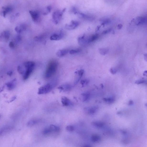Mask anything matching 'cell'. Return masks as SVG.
<instances>
[{
    "instance_id": "1",
    "label": "cell",
    "mask_w": 147,
    "mask_h": 147,
    "mask_svg": "<svg viewBox=\"0 0 147 147\" xmlns=\"http://www.w3.org/2000/svg\"><path fill=\"white\" fill-rule=\"evenodd\" d=\"M58 63L57 61L52 60L49 62L47 65L45 74V77L46 79L50 78L54 75L57 71Z\"/></svg>"
},
{
    "instance_id": "2",
    "label": "cell",
    "mask_w": 147,
    "mask_h": 147,
    "mask_svg": "<svg viewBox=\"0 0 147 147\" xmlns=\"http://www.w3.org/2000/svg\"><path fill=\"white\" fill-rule=\"evenodd\" d=\"M53 87V85L52 84L48 83L39 88L38 90V94H47L51 90Z\"/></svg>"
},
{
    "instance_id": "3",
    "label": "cell",
    "mask_w": 147,
    "mask_h": 147,
    "mask_svg": "<svg viewBox=\"0 0 147 147\" xmlns=\"http://www.w3.org/2000/svg\"><path fill=\"white\" fill-rule=\"evenodd\" d=\"M14 127L10 125H7L0 129V136H2L10 132L13 129Z\"/></svg>"
},
{
    "instance_id": "4",
    "label": "cell",
    "mask_w": 147,
    "mask_h": 147,
    "mask_svg": "<svg viewBox=\"0 0 147 147\" xmlns=\"http://www.w3.org/2000/svg\"><path fill=\"white\" fill-rule=\"evenodd\" d=\"M13 10L12 7L9 5L3 7L1 11L0 14L2 16L5 17L7 15L12 12Z\"/></svg>"
},
{
    "instance_id": "5",
    "label": "cell",
    "mask_w": 147,
    "mask_h": 147,
    "mask_svg": "<svg viewBox=\"0 0 147 147\" xmlns=\"http://www.w3.org/2000/svg\"><path fill=\"white\" fill-rule=\"evenodd\" d=\"M64 36V34L62 32L58 33L53 34L50 37V39L51 40H59L63 38Z\"/></svg>"
},
{
    "instance_id": "6",
    "label": "cell",
    "mask_w": 147,
    "mask_h": 147,
    "mask_svg": "<svg viewBox=\"0 0 147 147\" xmlns=\"http://www.w3.org/2000/svg\"><path fill=\"white\" fill-rule=\"evenodd\" d=\"M26 70L24 74L23 78L24 80H26L29 78L31 74L33 72L35 67H28L25 68Z\"/></svg>"
},
{
    "instance_id": "7",
    "label": "cell",
    "mask_w": 147,
    "mask_h": 147,
    "mask_svg": "<svg viewBox=\"0 0 147 147\" xmlns=\"http://www.w3.org/2000/svg\"><path fill=\"white\" fill-rule=\"evenodd\" d=\"M61 102L63 105L68 106L73 105V103L72 101L65 96H63L62 97Z\"/></svg>"
},
{
    "instance_id": "8",
    "label": "cell",
    "mask_w": 147,
    "mask_h": 147,
    "mask_svg": "<svg viewBox=\"0 0 147 147\" xmlns=\"http://www.w3.org/2000/svg\"><path fill=\"white\" fill-rule=\"evenodd\" d=\"M79 25L78 22L76 21H72L70 24L66 25L65 26V28L66 29L69 30H73L75 29Z\"/></svg>"
},
{
    "instance_id": "9",
    "label": "cell",
    "mask_w": 147,
    "mask_h": 147,
    "mask_svg": "<svg viewBox=\"0 0 147 147\" xmlns=\"http://www.w3.org/2000/svg\"><path fill=\"white\" fill-rule=\"evenodd\" d=\"M72 88V86L69 84H65L59 86L58 89L61 92H68L70 91Z\"/></svg>"
},
{
    "instance_id": "10",
    "label": "cell",
    "mask_w": 147,
    "mask_h": 147,
    "mask_svg": "<svg viewBox=\"0 0 147 147\" xmlns=\"http://www.w3.org/2000/svg\"><path fill=\"white\" fill-rule=\"evenodd\" d=\"M10 32L8 31H5L2 32L0 38L2 40L7 41L9 40L10 36Z\"/></svg>"
},
{
    "instance_id": "11",
    "label": "cell",
    "mask_w": 147,
    "mask_h": 147,
    "mask_svg": "<svg viewBox=\"0 0 147 147\" xmlns=\"http://www.w3.org/2000/svg\"><path fill=\"white\" fill-rule=\"evenodd\" d=\"M29 13L30 14L32 20L35 22H37L39 21V16L38 13L36 11H30Z\"/></svg>"
},
{
    "instance_id": "12",
    "label": "cell",
    "mask_w": 147,
    "mask_h": 147,
    "mask_svg": "<svg viewBox=\"0 0 147 147\" xmlns=\"http://www.w3.org/2000/svg\"><path fill=\"white\" fill-rule=\"evenodd\" d=\"M26 29V25L24 24H21L16 27L15 30L16 32L18 33H21L24 32Z\"/></svg>"
},
{
    "instance_id": "13",
    "label": "cell",
    "mask_w": 147,
    "mask_h": 147,
    "mask_svg": "<svg viewBox=\"0 0 147 147\" xmlns=\"http://www.w3.org/2000/svg\"><path fill=\"white\" fill-rule=\"evenodd\" d=\"M84 73V71L83 69H81V70L78 71H76L75 73V74H76L78 75L77 78L75 80V81L74 82V84H76L78 83L81 79L83 75V74Z\"/></svg>"
},
{
    "instance_id": "14",
    "label": "cell",
    "mask_w": 147,
    "mask_h": 147,
    "mask_svg": "<svg viewBox=\"0 0 147 147\" xmlns=\"http://www.w3.org/2000/svg\"><path fill=\"white\" fill-rule=\"evenodd\" d=\"M16 79H14L12 81L7 83L6 84L8 90H11L13 89L15 87L16 84Z\"/></svg>"
},
{
    "instance_id": "15",
    "label": "cell",
    "mask_w": 147,
    "mask_h": 147,
    "mask_svg": "<svg viewBox=\"0 0 147 147\" xmlns=\"http://www.w3.org/2000/svg\"><path fill=\"white\" fill-rule=\"evenodd\" d=\"M69 50L67 49H63L59 50L56 53V55L59 57H62L65 56L68 53Z\"/></svg>"
},
{
    "instance_id": "16",
    "label": "cell",
    "mask_w": 147,
    "mask_h": 147,
    "mask_svg": "<svg viewBox=\"0 0 147 147\" xmlns=\"http://www.w3.org/2000/svg\"><path fill=\"white\" fill-rule=\"evenodd\" d=\"M90 97V94L89 92L83 93L81 94V98L82 101L83 102L88 101L89 100Z\"/></svg>"
},
{
    "instance_id": "17",
    "label": "cell",
    "mask_w": 147,
    "mask_h": 147,
    "mask_svg": "<svg viewBox=\"0 0 147 147\" xmlns=\"http://www.w3.org/2000/svg\"><path fill=\"white\" fill-rule=\"evenodd\" d=\"M98 108L96 106H94L89 108H86L85 111L88 114L92 115L95 113L96 112Z\"/></svg>"
},
{
    "instance_id": "18",
    "label": "cell",
    "mask_w": 147,
    "mask_h": 147,
    "mask_svg": "<svg viewBox=\"0 0 147 147\" xmlns=\"http://www.w3.org/2000/svg\"><path fill=\"white\" fill-rule=\"evenodd\" d=\"M49 127L52 131V133H58L60 131V129L59 127L53 124H51L49 126Z\"/></svg>"
},
{
    "instance_id": "19",
    "label": "cell",
    "mask_w": 147,
    "mask_h": 147,
    "mask_svg": "<svg viewBox=\"0 0 147 147\" xmlns=\"http://www.w3.org/2000/svg\"><path fill=\"white\" fill-rule=\"evenodd\" d=\"M39 120L36 119H32L28 121L27 125L28 127H31L38 123L39 122Z\"/></svg>"
},
{
    "instance_id": "20",
    "label": "cell",
    "mask_w": 147,
    "mask_h": 147,
    "mask_svg": "<svg viewBox=\"0 0 147 147\" xmlns=\"http://www.w3.org/2000/svg\"><path fill=\"white\" fill-rule=\"evenodd\" d=\"M92 141L94 142H97L101 140V137L98 135H92L91 137Z\"/></svg>"
},
{
    "instance_id": "21",
    "label": "cell",
    "mask_w": 147,
    "mask_h": 147,
    "mask_svg": "<svg viewBox=\"0 0 147 147\" xmlns=\"http://www.w3.org/2000/svg\"><path fill=\"white\" fill-rule=\"evenodd\" d=\"M45 35L42 34L35 36L34 38V40L36 42H41L43 41L46 37Z\"/></svg>"
},
{
    "instance_id": "22",
    "label": "cell",
    "mask_w": 147,
    "mask_h": 147,
    "mask_svg": "<svg viewBox=\"0 0 147 147\" xmlns=\"http://www.w3.org/2000/svg\"><path fill=\"white\" fill-rule=\"evenodd\" d=\"M24 66L25 68L28 67H35V63L32 61H28L25 62L23 63Z\"/></svg>"
},
{
    "instance_id": "23",
    "label": "cell",
    "mask_w": 147,
    "mask_h": 147,
    "mask_svg": "<svg viewBox=\"0 0 147 147\" xmlns=\"http://www.w3.org/2000/svg\"><path fill=\"white\" fill-rule=\"evenodd\" d=\"M92 125L94 127L98 128H102L104 126V123L101 122L94 121L92 123Z\"/></svg>"
},
{
    "instance_id": "24",
    "label": "cell",
    "mask_w": 147,
    "mask_h": 147,
    "mask_svg": "<svg viewBox=\"0 0 147 147\" xmlns=\"http://www.w3.org/2000/svg\"><path fill=\"white\" fill-rule=\"evenodd\" d=\"M104 101L107 103L111 104L113 103L115 101V97H111L107 98L104 99Z\"/></svg>"
},
{
    "instance_id": "25",
    "label": "cell",
    "mask_w": 147,
    "mask_h": 147,
    "mask_svg": "<svg viewBox=\"0 0 147 147\" xmlns=\"http://www.w3.org/2000/svg\"><path fill=\"white\" fill-rule=\"evenodd\" d=\"M52 133V131L49 127L45 128L42 132L43 135L45 136L49 135Z\"/></svg>"
},
{
    "instance_id": "26",
    "label": "cell",
    "mask_w": 147,
    "mask_h": 147,
    "mask_svg": "<svg viewBox=\"0 0 147 147\" xmlns=\"http://www.w3.org/2000/svg\"><path fill=\"white\" fill-rule=\"evenodd\" d=\"M99 37V35L98 34H96L93 35L89 38L88 40V42H90L94 41L97 40Z\"/></svg>"
},
{
    "instance_id": "27",
    "label": "cell",
    "mask_w": 147,
    "mask_h": 147,
    "mask_svg": "<svg viewBox=\"0 0 147 147\" xmlns=\"http://www.w3.org/2000/svg\"><path fill=\"white\" fill-rule=\"evenodd\" d=\"M17 70L18 73L20 74H23L25 73V71L21 66L19 65L18 66Z\"/></svg>"
},
{
    "instance_id": "28",
    "label": "cell",
    "mask_w": 147,
    "mask_h": 147,
    "mask_svg": "<svg viewBox=\"0 0 147 147\" xmlns=\"http://www.w3.org/2000/svg\"><path fill=\"white\" fill-rule=\"evenodd\" d=\"M66 130L69 132H73L74 130V127L72 125H68L66 126Z\"/></svg>"
},
{
    "instance_id": "29",
    "label": "cell",
    "mask_w": 147,
    "mask_h": 147,
    "mask_svg": "<svg viewBox=\"0 0 147 147\" xmlns=\"http://www.w3.org/2000/svg\"><path fill=\"white\" fill-rule=\"evenodd\" d=\"M81 51V49H72L69 51L70 54H74L79 53Z\"/></svg>"
},
{
    "instance_id": "30",
    "label": "cell",
    "mask_w": 147,
    "mask_h": 147,
    "mask_svg": "<svg viewBox=\"0 0 147 147\" xmlns=\"http://www.w3.org/2000/svg\"><path fill=\"white\" fill-rule=\"evenodd\" d=\"M89 81L87 80H82L80 82V84L82 85L83 87H84L85 86L87 85L88 84Z\"/></svg>"
},
{
    "instance_id": "31",
    "label": "cell",
    "mask_w": 147,
    "mask_h": 147,
    "mask_svg": "<svg viewBox=\"0 0 147 147\" xmlns=\"http://www.w3.org/2000/svg\"><path fill=\"white\" fill-rule=\"evenodd\" d=\"M146 80L143 79H140L136 80L135 82V83L137 84H144L146 83Z\"/></svg>"
},
{
    "instance_id": "32",
    "label": "cell",
    "mask_w": 147,
    "mask_h": 147,
    "mask_svg": "<svg viewBox=\"0 0 147 147\" xmlns=\"http://www.w3.org/2000/svg\"><path fill=\"white\" fill-rule=\"evenodd\" d=\"M107 52H108V50L105 49H101L100 50V53L103 55H105Z\"/></svg>"
},
{
    "instance_id": "33",
    "label": "cell",
    "mask_w": 147,
    "mask_h": 147,
    "mask_svg": "<svg viewBox=\"0 0 147 147\" xmlns=\"http://www.w3.org/2000/svg\"><path fill=\"white\" fill-rule=\"evenodd\" d=\"M110 72L112 74H115L116 73L117 71L116 69L114 68H111L110 69Z\"/></svg>"
},
{
    "instance_id": "34",
    "label": "cell",
    "mask_w": 147,
    "mask_h": 147,
    "mask_svg": "<svg viewBox=\"0 0 147 147\" xmlns=\"http://www.w3.org/2000/svg\"><path fill=\"white\" fill-rule=\"evenodd\" d=\"M9 46L11 49H13L15 47V46L14 42H10L9 44Z\"/></svg>"
},
{
    "instance_id": "35",
    "label": "cell",
    "mask_w": 147,
    "mask_h": 147,
    "mask_svg": "<svg viewBox=\"0 0 147 147\" xmlns=\"http://www.w3.org/2000/svg\"><path fill=\"white\" fill-rule=\"evenodd\" d=\"M21 40V38L20 35H18L16 36V41L18 42H19Z\"/></svg>"
},
{
    "instance_id": "36",
    "label": "cell",
    "mask_w": 147,
    "mask_h": 147,
    "mask_svg": "<svg viewBox=\"0 0 147 147\" xmlns=\"http://www.w3.org/2000/svg\"><path fill=\"white\" fill-rule=\"evenodd\" d=\"M111 29H110L104 31V32H103V34H105L108 33L109 32H111Z\"/></svg>"
},
{
    "instance_id": "37",
    "label": "cell",
    "mask_w": 147,
    "mask_h": 147,
    "mask_svg": "<svg viewBox=\"0 0 147 147\" xmlns=\"http://www.w3.org/2000/svg\"><path fill=\"white\" fill-rule=\"evenodd\" d=\"M13 74V72L12 71H9L7 73V74L9 76H11Z\"/></svg>"
},
{
    "instance_id": "38",
    "label": "cell",
    "mask_w": 147,
    "mask_h": 147,
    "mask_svg": "<svg viewBox=\"0 0 147 147\" xmlns=\"http://www.w3.org/2000/svg\"><path fill=\"white\" fill-rule=\"evenodd\" d=\"M134 104V102L133 101H132V100H131L129 102L128 105L131 106L133 105Z\"/></svg>"
},
{
    "instance_id": "39",
    "label": "cell",
    "mask_w": 147,
    "mask_h": 147,
    "mask_svg": "<svg viewBox=\"0 0 147 147\" xmlns=\"http://www.w3.org/2000/svg\"><path fill=\"white\" fill-rule=\"evenodd\" d=\"M122 25L121 24L119 25H118V28L119 29H121L122 27Z\"/></svg>"
},
{
    "instance_id": "40",
    "label": "cell",
    "mask_w": 147,
    "mask_h": 147,
    "mask_svg": "<svg viewBox=\"0 0 147 147\" xmlns=\"http://www.w3.org/2000/svg\"><path fill=\"white\" fill-rule=\"evenodd\" d=\"M4 86H3V87H1L0 88V92H1L2 91V90L4 89Z\"/></svg>"
},
{
    "instance_id": "41",
    "label": "cell",
    "mask_w": 147,
    "mask_h": 147,
    "mask_svg": "<svg viewBox=\"0 0 147 147\" xmlns=\"http://www.w3.org/2000/svg\"><path fill=\"white\" fill-rule=\"evenodd\" d=\"M143 75L144 76H147V71H145L143 73Z\"/></svg>"
},
{
    "instance_id": "42",
    "label": "cell",
    "mask_w": 147,
    "mask_h": 147,
    "mask_svg": "<svg viewBox=\"0 0 147 147\" xmlns=\"http://www.w3.org/2000/svg\"><path fill=\"white\" fill-rule=\"evenodd\" d=\"M16 98V97H15V96L13 97L12 99V100H11V101H13L14 100H15V99Z\"/></svg>"
}]
</instances>
